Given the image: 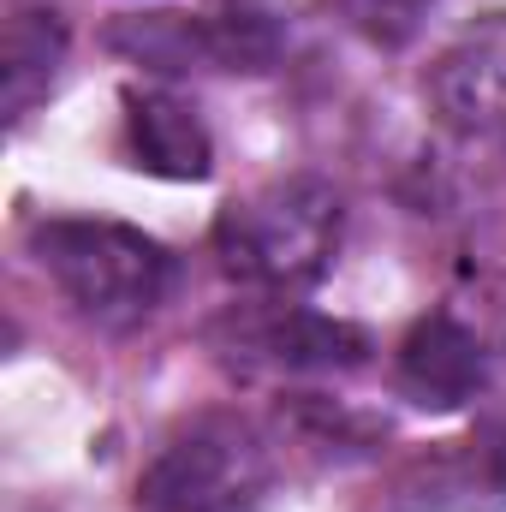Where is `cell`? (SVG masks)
Masks as SVG:
<instances>
[{"label": "cell", "mask_w": 506, "mask_h": 512, "mask_svg": "<svg viewBox=\"0 0 506 512\" xmlns=\"http://www.w3.org/2000/svg\"><path fill=\"white\" fill-rule=\"evenodd\" d=\"M340 245V197L322 179H274L215 221V256L251 286H310Z\"/></svg>", "instance_id": "cell-1"}, {"label": "cell", "mask_w": 506, "mask_h": 512, "mask_svg": "<svg viewBox=\"0 0 506 512\" xmlns=\"http://www.w3.org/2000/svg\"><path fill=\"white\" fill-rule=\"evenodd\" d=\"M36 262L84 316L108 328L143 322L173 274L167 251L126 221H48L36 227Z\"/></svg>", "instance_id": "cell-2"}, {"label": "cell", "mask_w": 506, "mask_h": 512, "mask_svg": "<svg viewBox=\"0 0 506 512\" xmlns=\"http://www.w3.org/2000/svg\"><path fill=\"white\" fill-rule=\"evenodd\" d=\"M268 453L245 429L203 423L179 435L137 483V512H262Z\"/></svg>", "instance_id": "cell-3"}, {"label": "cell", "mask_w": 506, "mask_h": 512, "mask_svg": "<svg viewBox=\"0 0 506 512\" xmlns=\"http://www.w3.org/2000/svg\"><path fill=\"white\" fill-rule=\"evenodd\" d=\"M399 382L417 405L453 411L483 387V346L453 316H423L399 346Z\"/></svg>", "instance_id": "cell-4"}, {"label": "cell", "mask_w": 506, "mask_h": 512, "mask_svg": "<svg viewBox=\"0 0 506 512\" xmlns=\"http://www.w3.org/2000/svg\"><path fill=\"white\" fill-rule=\"evenodd\" d=\"M126 137L131 155L143 173L155 179H209L215 167V143L203 120L179 102V96H161V90H126Z\"/></svg>", "instance_id": "cell-5"}, {"label": "cell", "mask_w": 506, "mask_h": 512, "mask_svg": "<svg viewBox=\"0 0 506 512\" xmlns=\"http://www.w3.org/2000/svg\"><path fill=\"white\" fill-rule=\"evenodd\" d=\"M245 346L262 352L280 370H358L370 358V334L340 322V316H316V310H274L245 328Z\"/></svg>", "instance_id": "cell-6"}, {"label": "cell", "mask_w": 506, "mask_h": 512, "mask_svg": "<svg viewBox=\"0 0 506 512\" xmlns=\"http://www.w3.org/2000/svg\"><path fill=\"white\" fill-rule=\"evenodd\" d=\"M435 108L453 126H489L506 114V30H489L465 48H453L429 78Z\"/></svg>", "instance_id": "cell-7"}, {"label": "cell", "mask_w": 506, "mask_h": 512, "mask_svg": "<svg viewBox=\"0 0 506 512\" xmlns=\"http://www.w3.org/2000/svg\"><path fill=\"white\" fill-rule=\"evenodd\" d=\"M66 54V24L42 6H24L6 18V36H0V90H6V114L18 120L48 84H54V66Z\"/></svg>", "instance_id": "cell-8"}, {"label": "cell", "mask_w": 506, "mask_h": 512, "mask_svg": "<svg viewBox=\"0 0 506 512\" xmlns=\"http://www.w3.org/2000/svg\"><path fill=\"white\" fill-rule=\"evenodd\" d=\"M108 42L131 54L137 66H161V72H191V66H215V42H209V18L191 12H149L126 18L108 30Z\"/></svg>", "instance_id": "cell-9"}, {"label": "cell", "mask_w": 506, "mask_h": 512, "mask_svg": "<svg viewBox=\"0 0 506 512\" xmlns=\"http://www.w3.org/2000/svg\"><path fill=\"white\" fill-rule=\"evenodd\" d=\"M209 42H215V66H227V72H268V60L280 48L274 24L251 6H227L221 18H209Z\"/></svg>", "instance_id": "cell-10"}, {"label": "cell", "mask_w": 506, "mask_h": 512, "mask_svg": "<svg viewBox=\"0 0 506 512\" xmlns=\"http://www.w3.org/2000/svg\"><path fill=\"white\" fill-rule=\"evenodd\" d=\"M429 6H435V0H340V18H346L364 42L399 48V42L417 36V24H423Z\"/></svg>", "instance_id": "cell-11"}, {"label": "cell", "mask_w": 506, "mask_h": 512, "mask_svg": "<svg viewBox=\"0 0 506 512\" xmlns=\"http://www.w3.org/2000/svg\"><path fill=\"white\" fill-rule=\"evenodd\" d=\"M495 477H501V489H506V441H501V453H495Z\"/></svg>", "instance_id": "cell-12"}]
</instances>
